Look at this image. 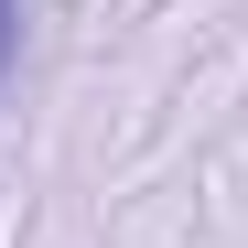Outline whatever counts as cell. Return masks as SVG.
Listing matches in <instances>:
<instances>
[{
  "label": "cell",
  "instance_id": "6da1fadb",
  "mask_svg": "<svg viewBox=\"0 0 248 248\" xmlns=\"http://www.w3.org/2000/svg\"><path fill=\"white\" fill-rule=\"evenodd\" d=\"M11 54H22V0H0V76H11Z\"/></svg>",
  "mask_w": 248,
  "mask_h": 248
}]
</instances>
